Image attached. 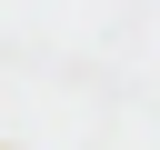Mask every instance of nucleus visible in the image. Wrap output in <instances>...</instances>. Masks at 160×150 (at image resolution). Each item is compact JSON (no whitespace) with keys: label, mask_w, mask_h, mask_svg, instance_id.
I'll use <instances>...</instances> for the list:
<instances>
[]
</instances>
